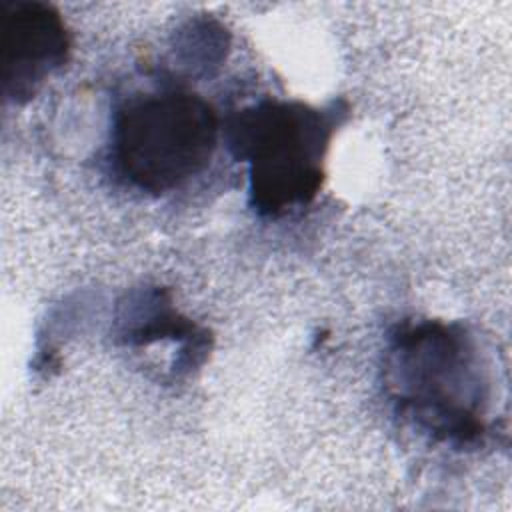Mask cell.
<instances>
[{
    "mask_svg": "<svg viewBox=\"0 0 512 512\" xmlns=\"http://www.w3.org/2000/svg\"><path fill=\"white\" fill-rule=\"evenodd\" d=\"M218 138V114L202 96L172 88L144 92L114 116L112 160L130 186L166 194L210 164Z\"/></svg>",
    "mask_w": 512,
    "mask_h": 512,
    "instance_id": "obj_3",
    "label": "cell"
},
{
    "mask_svg": "<svg viewBox=\"0 0 512 512\" xmlns=\"http://www.w3.org/2000/svg\"><path fill=\"white\" fill-rule=\"evenodd\" d=\"M70 32L62 14L36 0L0 4V80L4 100L30 102L70 58Z\"/></svg>",
    "mask_w": 512,
    "mask_h": 512,
    "instance_id": "obj_4",
    "label": "cell"
},
{
    "mask_svg": "<svg viewBox=\"0 0 512 512\" xmlns=\"http://www.w3.org/2000/svg\"><path fill=\"white\" fill-rule=\"evenodd\" d=\"M348 112L344 100L320 108L264 98L228 118V146L236 160L248 164L250 206L260 216H286L318 196L330 142Z\"/></svg>",
    "mask_w": 512,
    "mask_h": 512,
    "instance_id": "obj_2",
    "label": "cell"
},
{
    "mask_svg": "<svg viewBox=\"0 0 512 512\" xmlns=\"http://www.w3.org/2000/svg\"><path fill=\"white\" fill-rule=\"evenodd\" d=\"M114 340L130 348H146L156 342H176L190 368H198L210 350L208 330L182 316L160 286H146L128 292L120 302L114 318Z\"/></svg>",
    "mask_w": 512,
    "mask_h": 512,
    "instance_id": "obj_5",
    "label": "cell"
},
{
    "mask_svg": "<svg viewBox=\"0 0 512 512\" xmlns=\"http://www.w3.org/2000/svg\"><path fill=\"white\" fill-rule=\"evenodd\" d=\"M382 382L396 414L434 442L470 448L492 430L494 366L460 322L396 324L386 340Z\"/></svg>",
    "mask_w": 512,
    "mask_h": 512,
    "instance_id": "obj_1",
    "label": "cell"
}]
</instances>
